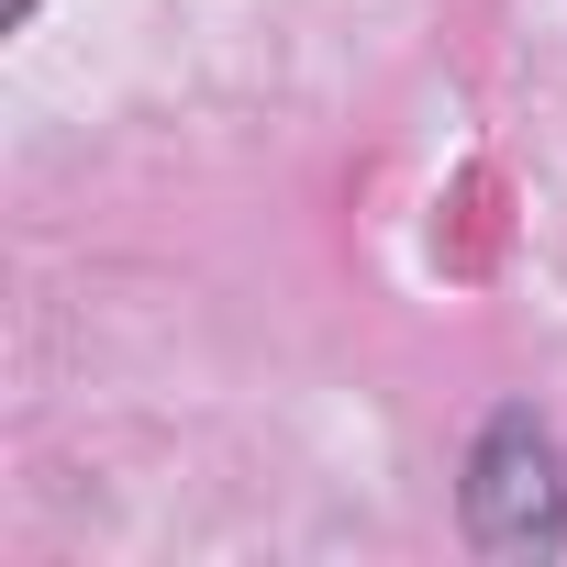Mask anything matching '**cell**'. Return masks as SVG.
Here are the masks:
<instances>
[{
	"instance_id": "obj_1",
	"label": "cell",
	"mask_w": 567,
	"mask_h": 567,
	"mask_svg": "<svg viewBox=\"0 0 567 567\" xmlns=\"http://www.w3.org/2000/svg\"><path fill=\"white\" fill-rule=\"evenodd\" d=\"M456 512H467V545L478 556H556L567 545V478H556V434L512 401L478 423L467 445V478H456Z\"/></svg>"
},
{
	"instance_id": "obj_2",
	"label": "cell",
	"mask_w": 567,
	"mask_h": 567,
	"mask_svg": "<svg viewBox=\"0 0 567 567\" xmlns=\"http://www.w3.org/2000/svg\"><path fill=\"white\" fill-rule=\"evenodd\" d=\"M12 23H34V0H12Z\"/></svg>"
}]
</instances>
